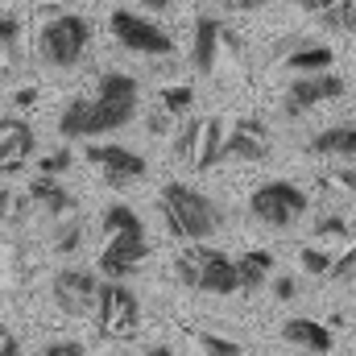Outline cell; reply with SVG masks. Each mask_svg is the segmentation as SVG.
<instances>
[{
    "label": "cell",
    "instance_id": "cell-5",
    "mask_svg": "<svg viewBox=\"0 0 356 356\" xmlns=\"http://www.w3.org/2000/svg\"><path fill=\"white\" fill-rule=\"evenodd\" d=\"M307 207H311L307 191H298V186L286 182V178H273L266 186H257L253 199H249V211H253L261 224H269V228H290L294 220H302Z\"/></svg>",
    "mask_w": 356,
    "mask_h": 356
},
{
    "label": "cell",
    "instance_id": "cell-25",
    "mask_svg": "<svg viewBox=\"0 0 356 356\" xmlns=\"http://www.w3.org/2000/svg\"><path fill=\"white\" fill-rule=\"evenodd\" d=\"M298 266L319 277V273H327V269H332V253H327V249H319V245H307V249L298 253Z\"/></svg>",
    "mask_w": 356,
    "mask_h": 356
},
{
    "label": "cell",
    "instance_id": "cell-33",
    "mask_svg": "<svg viewBox=\"0 0 356 356\" xmlns=\"http://www.w3.org/2000/svg\"><path fill=\"white\" fill-rule=\"evenodd\" d=\"M29 199L25 195H13V191H0V220H13V216H21V207H25Z\"/></svg>",
    "mask_w": 356,
    "mask_h": 356
},
{
    "label": "cell",
    "instance_id": "cell-7",
    "mask_svg": "<svg viewBox=\"0 0 356 356\" xmlns=\"http://www.w3.org/2000/svg\"><path fill=\"white\" fill-rule=\"evenodd\" d=\"M182 257H186V266H191V286H195V290H207V294H236V290H241L236 266H232L228 253L207 249V245H191Z\"/></svg>",
    "mask_w": 356,
    "mask_h": 356
},
{
    "label": "cell",
    "instance_id": "cell-28",
    "mask_svg": "<svg viewBox=\"0 0 356 356\" xmlns=\"http://www.w3.org/2000/svg\"><path fill=\"white\" fill-rule=\"evenodd\" d=\"M199 129H203V120H191L182 133H178V141H175V154L182 158V162H191L195 158V145H199Z\"/></svg>",
    "mask_w": 356,
    "mask_h": 356
},
{
    "label": "cell",
    "instance_id": "cell-26",
    "mask_svg": "<svg viewBox=\"0 0 356 356\" xmlns=\"http://www.w3.org/2000/svg\"><path fill=\"white\" fill-rule=\"evenodd\" d=\"M199 344H203V356H245V348L236 344V340H228V336H199Z\"/></svg>",
    "mask_w": 356,
    "mask_h": 356
},
{
    "label": "cell",
    "instance_id": "cell-27",
    "mask_svg": "<svg viewBox=\"0 0 356 356\" xmlns=\"http://www.w3.org/2000/svg\"><path fill=\"white\" fill-rule=\"evenodd\" d=\"M323 21L336 25V29H356V0H336L332 13H327Z\"/></svg>",
    "mask_w": 356,
    "mask_h": 356
},
{
    "label": "cell",
    "instance_id": "cell-3",
    "mask_svg": "<svg viewBox=\"0 0 356 356\" xmlns=\"http://www.w3.org/2000/svg\"><path fill=\"white\" fill-rule=\"evenodd\" d=\"M91 42V25L79 13H58L38 29V50L50 67H75Z\"/></svg>",
    "mask_w": 356,
    "mask_h": 356
},
{
    "label": "cell",
    "instance_id": "cell-42",
    "mask_svg": "<svg viewBox=\"0 0 356 356\" xmlns=\"http://www.w3.org/2000/svg\"><path fill=\"white\" fill-rule=\"evenodd\" d=\"M4 336H8V327H4V323H0V340H4Z\"/></svg>",
    "mask_w": 356,
    "mask_h": 356
},
{
    "label": "cell",
    "instance_id": "cell-12",
    "mask_svg": "<svg viewBox=\"0 0 356 356\" xmlns=\"http://www.w3.org/2000/svg\"><path fill=\"white\" fill-rule=\"evenodd\" d=\"M145 257H149L145 236H112L108 249L99 253V273H104L108 282H112V277H129Z\"/></svg>",
    "mask_w": 356,
    "mask_h": 356
},
{
    "label": "cell",
    "instance_id": "cell-29",
    "mask_svg": "<svg viewBox=\"0 0 356 356\" xmlns=\"http://www.w3.org/2000/svg\"><path fill=\"white\" fill-rule=\"evenodd\" d=\"M71 166V149H54V154H46L42 162H38V170H42V178H58L63 170Z\"/></svg>",
    "mask_w": 356,
    "mask_h": 356
},
{
    "label": "cell",
    "instance_id": "cell-8",
    "mask_svg": "<svg viewBox=\"0 0 356 356\" xmlns=\"http://www.w3.org/2000/svg\"><path fill=\"white\" fill-rule=\"evenodd\" d=\"M95 294H99V277L88 273V269H63L54 277V302L67 315H91Z\"/></svg>",
    "mask_w": 356,
    "mask_h": 356
},
{
    "label": "cell",
    "instance_id": "cell-31",
    "mask_svg": "<svg viewBox=\"0 0 356 356\" xmlns=\"http://www.w3.org/2000/svg\"><path fill=\"white\" fill-rule=\"evenodd\" d=\"M332 277H353L356 273V245H348V253H340V257H332V269H327Z\"/></svg>",
    "mask_w": 356,
    "mask_h": 356
},
{
    "label": "cell",
    "instance_id": "cell-30",
    "mask_svg": "<svg viewBox=\"0 0 356 356\" xmlns=\"http://www.w3.org/2000/svg\"><path fill=\"white\" fill-rule=\"evenodd\" d=\"M21 42V17L17 13H0V46L13 50Z\"/></svg>",
    "mask_w": 356,
    "mask_h": 356
},
{
    "label": "cell",
    "instance_id": "cell-10",
    "mask_svg": "<svg viewBox=\"0 0 356 356\" xmlns=\"http://www.w3.org/2000/svg\"><path fill=\"white\" fill-rule=\"evenodd\" d=\"M88 158L104 170V178L116 182V186L145 178V158H141L137 149H129V145H88Z\"/></svg>",
    "mask_w": 356,
    "mask_h": 356
},
{
    "label": "cell",
    "instance_id": "cell-41",
    "mask_svg": "<svg viewBox=\"0 0 356 356\" xmlns=\"http://www.w3.org/2000/svg\"><path fill=\"white\" fill-rule=\"evenodd\" d=\"M137 4H145V8H166V4H175V0H137Z\"/></svg>",
    "mask_w": 356,
    "mask_h": 356
},
{
    "label": "cell",
    "instance_id": "cell-37",
    "mask_svg": "<svg viewBox=\"0 0 356 356\" xmlns=\"http://www.w3.org/2000/svg\"><path fill=\"white\" fill-rule=\"evenodd\" d=\"M273 290H277V298H294V290H298V286H294V277H277V282H273Z\"/></svg>",
    "mask_w": 356,
    "mask_h": 356
},
{
    "label": "cell",
    "instance_id": "cell-34",
    "mask_svg": "<svg viewBox=\"0 0 356 356\" xmlns=\"http://www.w3.org/2000/svg\"><path fill=\"white\" fill-rule=\"evenodd\" d=\"M327 186H332V191H356V170H344V175H327Z\"/></svg>",
    "mask_w": 356,
    "mask_h": 356
},
{
    "label": "cell",
    "instance_id": "cell-15",
    "mask_svg": "<svg viewBox=\"0 0 356 356\" xmlns=\"http://www.w3.org/2000/svg\"><path fill=\"white\" fill-rule=\"evenodd\" d=\"M220 21L211 13H199L195 17V42H191V63L199 75H211L220 67Z\"/></svg>",
    "mask_w": 356,
    "mask_h": 356
},
{
    "label": "cell",
    "instance_id": "cell-36",
    "mask_svg": "<svg viewBox=\"0 0 356 356\" xmlns=\"http://www.w3.org/2000/svg\"><path fill=\"white\" fill-rule=\"evenodd\" d=\"M0 356H21V340H17L13 332H8V336L0 340Z\"/></svg>",
    "mask_w": 356,
    "mask_h": 356
},
{
    "label": "cell",
    "instance_id": "cell-1",
    "mask_svg": "<svg viewBox=\"0 0 356 356\" xmlns=\"http://www.w3.org/2000/svg\"><path fill=\"white\" fill-rule=\"evenodd\" d=\"M137 99H141V88L133 75L104 71L95 83V95H83V137H104V133L133 124Z\"/></svg>",
    "mask_w": 356,
    "mask_h": 356
},
{
    "label": "cell",
    "instance_id": "cell-24",
    "mask_svg": "<svg viewBox=\"0 0 356 356\" xmlns=\"http://www.w3.org/2000/svg\"><path fill=\"white\" fill-rule=\"evenodd\" d=\"M79 245H83V220H67L58 228V236H54V249L58 253H75Z\"/></svg>",
    "mask_w": 356,
    "mask_h": 356
},
{
    "label": "cell",
    "instance_id": "cell-35",
    "mask_svg": "<svg viewBox=\"0 0 356 356\" xmlns=\"http://www.w3.org/2000/svg\"><path fill=\"white\" fill-rule=\"evenodd\" d=\"M298 4H302V13H319V17H327L336 0H298Z\"/></svg>",
    "mask_w": 356,
    "mask_h": 356
},
{
    "label": "cell",
    "instance_id": "cell-17",
    "mask_svg": "<svg viewBox=\"0 0 356 356\" xmlns=\"http://www.w3.org/2000/svg\"><path fill=\"white\" fill-rule=\"evenodd\" d=\"M38 137L25 120H0V166L4 162H25L33 154Z\"/></svg>",
    "mask_w": 356,
    "mask_h": 356
},
{
    "label": "cell",
    "instance_id": "cell-9",
    "mask_svg": "<svg viewBox=\"0 0 356 356\" xmlns=\"http://www.w3.org/2000/svg\"><path fill=\"white\" fill-rule=\"evenodd\" d=\"M340 95H344V79H336V75H302L286 91V116H302L315 104H327V99H340Z\"/></svg>",
    "mask_w": 356,
    "mask_h": 356
},
{
    "label": "cell",
    "instance_id": "cell-4",
    "mask_svg": "<svg viewBox=\"0 0 356 356\" xmlns=\"http://www.w3.org/2000/svg\"><path fill=\"white\" fill-rule=\"evenodd\" d=\"M91 315H95V332L108 340H116V336H133L137 332V323H141V302H137V294L124 286V282H99V294H95V307H91Z\"/></svg>",
    "mask_w": 356,
    "mask_h": 356
},
{
    "label": "cell",
    "instance_id": "cell-21",
    "mask_svg": "<svg viewBox=\"0 0 356 356\" xmlns=\"http://www.w3.org/2000/svg\"><path fill=\"white\" fill-rule=\"evenodd\" d=\"M104 232H108V241L112 236H145V224L129 203H108L104 207Z\"/></svg>",
    "mask_w": 356,
    "mask_h": 356
},
{
    "label": "cell",
    "instance_id": "cell-38",
    "mask_svg": "<svg viewBox=\"0 0 356 356\" xmlns=\"http://www.w3.org/2000/svg\"><path fill=\"white\" fill-rule=\"evenodd\" d=\"M220 4H228V8H241V13H249V8H257V4H266V0H220Z\"/></svg>",
    "mask_w": 356,
    "mask_h": 356
},
{
    "label": "cell",
    "instance_id": "cell-18",
    "mask_svg": "<svg viewBox=\"0 0 356 356\" xmlns=\"http://www.w3.org/2000/svg\"><path fill=\"white\" fill-rule=\"evenodd\" d=\"M224 120L220 116H207L203 120V129H199V145H195V158H191V166L195 170H211L216 162H220V149H224Z\"/></svg>",
    "mask_w": 356,
    "mask_h": 356
},
{
    "label": "cell",
    "instance_id": "cell-14",
    "mask_svg": "<svg viewBox=\"0 0 356 356\" xmlns=\"http://www.w3.org/2000/svg\"><path fill=\"white\" fill-rule=\"evenodd\" d=\"M282 340H286V344H294V348H302V353H315V356H327L332 348H336L332 327H327V323H319V319H307V315L286 319Z\"/></svg>",
    "mask_w": 356,
    "mask_h": 356
},
{
    "label": "cell",
    "instance_id": "cell-22",
    "mask_svg": "<svg viewBox=\"0 0 356 356\" xmlns=\"http://www.w3.org/2000/svg\"><path fill=\"white\" fill-rule=\"evenodd\" d=\"M315 241H319V245H327V241L348 245V241H353V224H348L344 216H319V220H315Z\"/></svg>",
    "mask_w": 356,
    "mask_h": 356
},
{
    "label": "cell",
    "instance_id": "cell-16",
    "mask_svg": "<svg viewBox=\"0 0 356 356\" xmlns=\"http://www.w3.org/2000/svg\"><path fill=\"white\" fill-rule=\"evenodd\" d=\"M307 154L315 158H356V129L353 124H336V129H323L307 141Z\"/></svg>",
    "mask_w": 356,
    "mask_h": 356
},
{
    "label": "cell",
    "instance_id": "cell-13",
    "mask_svg": "<svg viewBox=\"0 0 356 356\" xmlns=\"http://www.w3.org/2000/svg\"><path fill=\"white\" fill-rule=\"evenodd\" d=\"M25 199L29 203H38L46 216H54V220H79V199L58 182V178H33L29 182V191H25Z\"/></svg>",
    "mask_w": 356,
    "mask_h": 356
},
{
    "label": "cell",
    "instance_id": "cell-11",
    "mask_svg": "<svg viewBox=\"0 0 356 356\" xmlns=\"http://www.w3.org/2000/svg\"><path fill=\"white\" fill-rule=\"evenodd\" d=\"M269 154V133L257 116H245L232 133H224V149L220 158H236V162H261Z\"/></svg>",
    "mask_w": 356,
    "mask_h": 356
},
{
    "label": "cell",
    "instance_id": "cell-2",
    "mask_svg": "<svg viewBox=\"0 0 356 356\" xmlns=\"http://www.w3.org/2000/svg\"><path fill=\"white\" fill-rule=\"evenodd\" d=\"M158 207H162L166 228L182 241H207L220 232V207L186 182H166L158 195Z\"/></svg>",
    "mask_w": 356,
    "mask_h": 356
},
{
    "label": "cell",
    "instance_id": "cell-23",
    "mask_svg": "<svg viewBox=\"0 0 356 356\" xmlns=\"http://www.w3.org/2000/svg\"><path fill=\"white\" fill-rule=\"evenodd\" d=\"M158 99H162V112H166V116H178V112H186V108H191L195 91L186 88V83H178V88H162V91H158Z\"/></svg>",
    "mask_w": 356,
    "mask_h": 356
},
{
    "label": "cell",
    "instance_id": "cell-6",
    "mask_svg": "<svg viewBox=\"0 0 356 356\" xmlns=\"http://www.w3.org/2000/svg\"><path fill=\"white\" fill-rule=\"evenodd\" d=\"M108 29H112V38H116L124 50H133V54H145V58H166V54H175L170 33H166L158 21L141 17V13H124V8H116L112 21H108Z\"/></svg>",
    "mask_w": 356,
    "mask_h": 356
},
{
    "label": "cell",
    "instance_id": "cell-40",
    "mask_svg": "<svg viewBox=\"0 0 356 356\" xmlns=\"http://www.w3.org/2000/svg\"><path fill=\"white\" fill-rule=\"evenodd\" d=\"M149 129H154V133H166V112H162V116H154V120H149Z\"/></svg>",
    "mask_w": 356,
    "mask_h": 356
},
{
    "label": "cell",
    "instance_id": "cell-39",
    "mask_svg": "<svg viewBox=\"0 0 356 356\" xmlns=\"http://www.w3.org/2000/svg\"><path fill=\"white\" fill-rule=\"evenodd\" d=\"M141 356H175V353H170L166 344H154V348H145V353H141Z\"/></svg>",
    "mask_w": 356,
    "mask_h": 356
},
{
    "label": "cell",
    "instance_id": "cell-32",
    "mask_svg": "<svg viewBox=\"0 0 356 356\" xmlns=\"http://www.w3.org/2000/svg\"><path fill=\"white\" fill-rule=\"evenodd\" d=\"M42 356H88V348L79 340H54V344L42 348Z\"/></svg>",
    "mask_w": 356,
    "mask_h": 356
},
{
    "label": "cell",
    "instance_id": "cell-20",
    "mask_svg": "<svg viewBox=\"0 0 356 356\" xmlns=\"http://www.w3.org/2000/svg\"><path fill=\"white\" fill-rule=\"evenodd\" d=\"M236 266V282H241V290H257V286H266L269 273H273V253L266 249H249L241 261H232Z\"/></svg>",
    "mask_w": 356,
    "mask_h": 356
},
{
    "label": "cell",
    "instance_id": "cell-19",
    "mask_svg": "<svg viewBox=\"0 0 356 356\" xmlns=\"http://www.w3.org/2000/svg\"><path fill=\"white\" fill-rule=\"evenodd\" d=\"M332 63H336V54L327 46H298V50L286 54V71H294L298 79L302 75H327Z\"/></svg>",
    "mask_w": 356,
    "mask_h": 356
}]
</instances>
